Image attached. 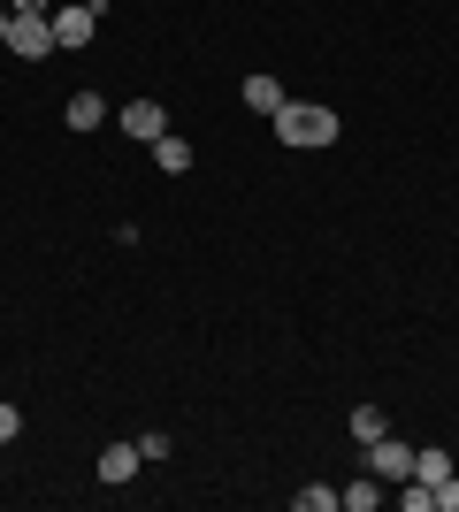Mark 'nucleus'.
Returning a JSON list of instances; mask_svg holds the SVG:
<instances>
[{"instance_id":"nucleus-1","label":"nucleus","mask_w":459,"mask_h":512,"mask_svg":"<svg viewBox=\"0 0 459 512\" xmlns=\"http://www.w3.org/2000/svg\"><path fill=\"white\" fill-rule=\"evenodd\" d=\"M268 123H276V138H284V146H306V153L337 146V115H329L322 100H284Z\"/></svg>"},{"instance_id":"nucleus-2","label":"nucleus","mask_w":459,"mask_h":512,"mask_svg":"<svg viewBox=\"0 0 459 512\" xmlns=\"http://www.w3.org/2000/svg\"><path fill=\"white\" fill-rule=\"evenodd\" d=\"M0 54H16V62H46V54H62V46H54V16H16Z\"/></svg>"},{"instance_id":"nucleus-3","label":"nucleus","mask_w":459,"mask_h":512,"mask_svg":"<svg viewBox=\"0 0 459 512\" xmlns=\"http://www.w3.org/2000/svg\"><path fill=\"white\" fill-rule=\"evenodd\" d=\"M92 31H100V8H92V0H69V8H54V46H62V54L92 46Z\"/></svg>"},{"instance_id":"nucleus-4","label":"nucleus","mask_w":459,"mask_h":512,"mask_svg":"<svg viewBox=\"0 0 459 512\" xmlns=\"http://www.w3.org/2000/svg\"><path fill=\"white\" fill-rule=\"evenodd\" d=\"M368 474H375V482H406V474H414V444L375 436V444H368Z\"/></svg>"},{"instance_id":"nucleus-5","label":"nucleus","mask_w":459,"mask_h":512,"mask_svg":"<svg viewBox=\"0 0 459 512\" xmlns=\"http://www.w3.org/2000/svg\"><path fill=\"white\" fill-rule=\"evenodd\" d=\"M123 130H131L138 146H153V138L169 130V107H161V100H131V107H123Z\"/></svg>"},{"instance_id":"nucleus-6","label":"nucleus","mask_w":459,"mask_h":512,"mask_svg":"<svg viewBox=\"0 0 459 512\" xmlns=\"http://www.w3.org/2000/svg\"><path fill=\"white\" fill-rule=\"evenodd\" d=\"M138 467H146V451H138V444H108V451H100V482H108V490H115V482H131Z\"/></svg>"},{"instance_id":"nucleus-7","label":"nucleus","mask_w":459,"mask_h":512,"mask_svg":"<svg viewBox=\"0 0 459 512\" xmlns=\"http://www.w3.org/2000/svg\"><path fill=\"white\" fill-rule=\"evenodd\" d=\"M153 169H161V176H184V169H192V138L161 130V138H153Z\"/></svg>"},{"instance_id":"nucleus-8","label":"nucleus","mask_w":459,"mask_h":512,"mask_svg":"<svg viewBox=\"0 0 459 512\" xmlns=\"http://www.w3.org/2000/svg\"><path fill=\"white\" fill-rule=\"evenodd\" d=\"M62 123H69V130H100V123H108V100H100V92H69Z\"/></svg>"},{"instance_id":"nucleus-9","label":"nucleus","mask_w":459,"mask_h":512,"mask_svg":"<svg viewBox=\"0 0 459 512\" xmlns=\"http://www.w3.org/2000/svg\"><path fill=\"white\" fill-rule=\"evenodd\" d=\"M284 100H291V92L276 85V77H245V107H253V115H276Z\"/></svg>"},{"instance_id":"nucleus-10","label":"nucleus","mask_w":459,"mask_h":512,"mask_svg":"<svg viewBox=\"0 0 459 512\" xmlns=\"http://www.w3.org/2000/svg\"><path fill=\"white\" fill-rule=\"evenodd\" d=\"M375 436H391V421H383V406H352V444L368 451Z\"/></svg>"},{"instance_id":"nucleus-11","label":"nucleus","mask_w":459,"mask_h":512,"mask_svg":"<svg viewBox=\"0 0 459 512\" xmlns=\"http://www.w3.org/2000/svg\"><path fill=\"white\" fill-rule=\"evenodd\" d=\"M383 490H391V482H375V474H368V482L337 490V505H345V512H375V505H383Z\"/></svg>"},{"instance_id":"nucleus-12","label":"nucleus","mask_w":459,"mask_h":512,"mask_svg":"<svg viewBox=\"0 0 459 512\" xmlns=\"http://www.w3.org/2000/svg\"><path fill=\"white\" fill-rule=\"evenodd\" d=\"M414 474H421V482H429V490H437L444 474H452V451H437V444H421V451H414Z\"/></svg>"},{"instance_id":"nucleus-13","label":"nucleus","mask_w":459,"mask_h":512,"mask_svg":"<svg viewBox=\"0 0 459 512\" xmlns=\"http://www.w3.org/2000/svg\"><path fill=\"white\" fill-rule=\"evenodd\" d=\"M299 512H337V490H329V482H314V490H299Z\"/></svg>"},{"instance_id":"nucleus-14","label":"nucleus","mask_w":459,"mask_h":512,"mask_svg":"<svg viewBox=\"0 0 459 512\" xmlns=\"http://www.w3.org/2000/svg\"><path fill=\"white\" fill-rule=\"evenodd\" d=\"M16 436H23V413L8 406V398H0V444H16Z\"/></svg>"},{"instance_id":"nucleus-15","label":"nucleus","mask_w":459,"mask_h":512,"mask_svg":"<svg viewBox=\"0 0 459 512\" xmlns=\"http://www.w3.org/2000/svg\"><path fill=\"white\" fill-rule=\"evenodd\" d=\"M437 505H444V512H459V474H444V482H437Z\"/></svg>"},{"instance_id":"nucleus-16","label":"nucleus","mask_w":459,"mask_h":512,"mask_svg":"<svg viewBox=\"0 0 459 512\" xmlns=\"http://www.w3.org/2000/svg\"><path fill=\"white\" fill-rule=\"evenodd\" d=\"M16 16H54V0H8Z\"/></svg>"},{"instance_id":"nucleus-17","label":"nucleus","mask_w":459,"mask_h":512,"mask_svg":"<svg viewBox=\"0 0 459 512\" xmlns=\"http://www.w3.org/2000/svg\"><path fill=\"white\" fill-rule=\"evenodd\" d=\"M8 23H16V8H8V0H0V46H8Z\"/></svg>"}]
</instances>
